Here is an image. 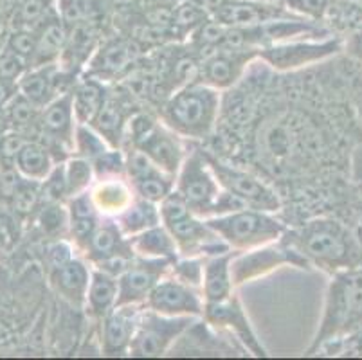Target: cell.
<instances>
[{"label":"cell","instance_id":"cell-1","mask_svg":"<svg viewBox=\"0 0 362 360\" xmlns=\"http://www.w3.org/2000/svg\"><path fill=\"white\" fill-rule=\"evenodd\" d=\"M283 238L307 257L312 267L328 274L362 265V240L351 227L335 218H312L301 229L287 231Z\"/></svg>","mask_w":362,"mask_h":360},{"label":"cell","instance_id":"cell-2","mask_svg":"<svg viewBox=\"0 0 362 360\" xmlns=\"http://www.w3.org/2000/svg\"><path fill=\"white\" fill-rule=\"evenodd\" d=\"M358 330H362V265L332 274L319 328L307 355H315L322 344Z\"/></svg>","mask_w":362,"mask_h":360},{"label":"cell","instance_id":"cell-3","mask_svg":"<svg viewBox=\"0 0 362 360\" xmlns=\"http://www.w3.org/2000/svg\"><path fill=\"white\" fill-rule=\"evenodd\" d=\"M222 92L202 81H192L175 91L160 107V121L189 141H204L218 123Z\"/></svg>","mask_w":362,"mask_h":360},{"label":"cell","instance_id":"cell-4","mask_svg":"<svg viewBox=\"0 0 362 360\" xmlns=\"http://www.w3.org/2000/svg\"><path fill=\"white\" fill-rule=\"evenodd\" d=\"M163 226L171 233L180 256L209 257L233 250L211 229L206 218L193 213L177 191L159 204Z\"/></svg>","mask_w":362,"mask_h":360},{"label":"cell","instance_id":"cell-5","mask_svg":"<svg viewBox=\"0 0 362 360\" xmlns=\"http://www.w3.org/2000/svg\"><path fill=\"white\" fill-rule=\"evenodd\" d=\"M206 220L235 252L279 242L288 231L287 226L276 218V213L251 207Z\"/></svg>","mask_w":362,"mask_h":360},{"label":"cell","instance_id":"cell-6","mask_svg":"<svg viewBox=\"0 0 362 360\" xmlns=\"http://www.w3.org/2000/svg\"><path fill=\"white\" fill-rule=\"evenodd\" d=\"M344 51V38H303L258 49V59L278 72H296L322 64Z\"/></svg>","mask_w":362,"mask_h":360},{"label":"cell","instance_id":"cell-7","mask_svg":"<svg viewBox=\"0 0 362 360\" xmlns=\"http://www.w3.org/2000/svg\"><path fill=\"white\" fill-rule=\"evenodd\" d=\"M175 191L187 207L202 218H211L215 204L222 193L204 151H189L175 177Z\"/></svg>","mask_w":362,"mask_h":360},{"label":"cell","instance_id":"cell-8","mask_svg":"<svg viewBox=\"0 0 362 360\" xmlns=\"http://www.w3.org/2000/svg\"><path fill=\"white\" fill-rule=\"evenodd\" d=\"M285 265L298 267V269H310V263L292 243L285 238L269 245L256 247V249L240 250L233 254L231 272L236 286L243 283H251L255 279L274 272Z\"/></svg>","mask_w":362,"mask_h":360},{"label":"cell","instance_id":"cell-9","mask_svg":"<svg viewBox=\"0 0 362 360\" xmlns=\"http://www.w3.org/2000/svg\"><path fill=\"white\" fill-rule=\"evenodd\" d=\"M195 321V317L163 315L144 306L137 332L132 339L128 356L151 359V356L166 355Z\"/></svg>","mask_w":362,"mask_h":360},{"label":"cell","instance_id":"cell-10","mask_svg":"<svg viewBox=\"0 0 362 360\" xmlns=\"http://www.w3.org/2000/svg\"><path fill=\"white\" fill-rule=\"evenodd\" d=\"M204 155L222 190L238 197L251 209L267 211V213H278L281 209V198L265 180L256 177L251 171L223 163L222 158L215 157L209 151H204Z\"/></svg>","mask_w":362,"mask_h":360},{"label":"cell","instance_id":"cell-11","mask_svg":"<svg viewBox=\"0 0 362 360\" xmlns=\"http://www.w3.org/2000/svg\"><path fill=\"white\" fill-rule=\"evenodd\" d=\"M78 121L72 105V91L56 95L51 103L45 105L38 117V141L52 151L54 158L62 163L74 153V134Z\"/></svg>","mask_w":362,"mask_h":360},{"label":"cell","instance_id":"cell-12","mask_svg":"<svg viewBox=\"0 0 362 360\" xmlns=\"http://www.w3.org/2000/svg\"><path fill=\"white\" fill-rule=\"evenodd\" d=\"M202 321L213 328L226 330L236 337V341L255 356H269L262 339L256 333L251 319L247 315L242 301L236 294L226 297L222 301L206 303Z\"/></svg>","mask_w":362,"mask_h":360},{"label":"cell","instance_id":"cell-13","mask_svg":"<svg viewBox=\"0 0 362 360\" xmlns=\"http://www.w3.org/2000/svg\"><path fill=\"white\" fill-rule=\"evenodd\" d=\"M148 310L170 317H195L202 319L204 315V296L199 289L186 285L175 276H164L156 289L151 290L144 301Z\"/></svg>","mask_w":362,"mask_h":360},{"label":"cell","instance_id":"cell-14","mask_svg":"<svg viewBox=\"0 0 362 360\" xmlns=\"http://www.w3.org/2000/svg\"><path fill=\"white\" fill-rule=\"evenodd\" d=\"M127 146H137L171 177H177L187 151L184 148L182 137L168 128L163 121H156L150 128L128 141Z\"/></svg>","mask_w":362,"mask_h":360},{"label":"cell","instance_id":"cell-15","mask_svg":"<svg viewBox=\"0 0 362 360\" xmlns=\"http://www.w3.org/2000/svg\"><path fill=\"white\" fill-rule=\"evenodd\" d=\"M141 47L132 38H112L103 42L85 65V76L96 78L108 83L121 76H127L139 62Z\"/></svg>","mask_w":362,"mask_h":360},{"label":"cell","instance_id":"cell-16","mask_svg":"<svg viewBox=\"0 0 362 360\" xmlns=\"http://www.w3.org/2000/svg\"><path fill=\"white\" fill-rule=\"evenodd\" d=\"M173 262L170 260H151V257L137 256L130 267L117 277L119 294L117 305H144L150 292L157 283L171 272Z\"/></svg>","mask_w":362,"mask_h":360},{"label":"cell","instance_id":"cell-17","mask_svg":"<svg viewBox=\"0 0 362 360\" xmlns=\"http://www.w3.org/2000/svg\"><path fill=\"white\" fill-rule=\"evenodd\" d=\"M258 59V49H218L200 59L199 81L227 91L242 79L247 67Z\"/></svg>","mask_w":362,"mask_h":360},{"label":"cell","instance_id":"cell-18","mask_svg":"<svg viewBox=\"0 0 362 360\" xmlns=\"http://www.w3.org/2000/svg\"><path fill=\"white\" fill-rule=\"evenodd\" d=\"M144 305L116 306L101 319V353L105 356H124L130 352Z\"/></svg>","mask_w":362,"mask_h":360},{"label":"cell","instance_id":"cell-19","mask_svg":"<svg viewBox=\"0 0 362 360\" xmlns=\"http://www.w3.org/2000/svg\"><path fill=\"white\" fill-rule=\"evenodd\" d=\"M90 276V262L83 256H74L64 265L49 270V283L62 301H65L76 310H83Z\"/></svg>","mask_w":362,"mask_h":360},{"label":"cell","instance_id":"cell-20","mask_svg":"<svg viewBox=\"0 0 362 360\" xmlns=\"http://www.w3.org/2000/svg\"><path fill=\"white\" fill-rule=\"evenodd\" d=\"M296 16L281 2H256V0H229L213 15L226 28H255L271 20Z\"/></svg>","mask_w":362,"mask_h":360},{"label":"cell","instance_id":"cell-21","mask_svg":"<svg viewBox=\"0 0 362 360\" xmlns=\"http://www.w3.org/2000/svg\"><path fill=\"white\" fill-rule=\"evenodd\" d=\"M88 193H90L92 202L103 218H116L137 197L127 175L96 178Z\"/></svg>","mask_w":362,"mask_h":360},{"label":"cell","instance_id":"cell-22","mask_svg":"<svg viewBox=\"0 0 362 360\" xmlns=\"http://www.w3.org/2000/svg\"><path fill=\"white\" fill-rule=\"evenodd\" d=\"M36 47L29 67L56 65L60 62L69 38V29L58 11L51 13L40 25L35 28Z\"/></svg>","mask_w":362,"mask_h":360},{"label":"cell","instance_id":"cell-23","mask_svg":"<svg viewBox=\"0 0 362 360\" xmlns=\"http://www.w3.org/2000/svg\"><path fill=\"white\" fill-rule=\"evenodd\" d=\"M128 252H134L130 240L121 233L119 226H117L114 218H103L98 229L90 236V240H88L81 256L87 257L90 265L94 267L107 262L110 257Z\"/></svg>","mask_w":362,"mask_h":360},{"label":"cell","instance_id":"cell-24","mask_svg":"<svg viewBox=\"0 0 362 360\" xmlns=\"http://www.w3.org/2000/svg\"><path fill=\"white\" fill-rule=\"evenodd\" d=\"M65 206H67L69 214V236H71V242L74 243L78 252H83L88 240L94 234V231L98 229L103 216L92 202L88 191L67 198Z\"/></svg>","mask_w":362,"mask_h":360},{"label":"cell","instance_id":"cell-25","mask_svg":"<svg viewBox=\"0 0 362 360\" xmlns=\"http://www.w3.org/2000/svg\"><path fill=\"white\" fill-rule=\"evenodd\" d=\"M16 88L38 108H44L45 105L51 103L56 95L65 94L60 87L58 64L44 65V67H29L16 81Z\"/></svg>","mask_w":362,"mask_h":360},{"label":"cell","instance_id":"cell-26","mask_svg":"<svg viewBox=\"0 0 362 360\" xmlns=\"http://www.w3.org/2000/svg\"><path fill=\"white\" fill-rule=\"evenodd\" d=\"M235 250L216 254V256L204 257V276H202V296L206 303L222 301L226 297L235 294L233 281L231 260Z\"/></svg>","mask_w":362,"mask_h":360},{"label":"cell","instance_id":"cell-27","mask_svg":"<svg viewBox=\"0 0 362 360\" xmlns=\"http://www.w3.org/2000/svg\"><path fill=\"white\" fill-rule=\"evenodd\" d=\"M134 114L136 112L128 110V103L124 101L123 94L117 95L110 92L101 110L98 112V115L90 123V127L100 132L110 146L123 148L128 119Z\"/></svg>","mask_w":362,"mask_h":360},{"label":"cell","instance_id":"cell-28","mask_svg":"<svg viewBox=\"0 0 362 360\" xmlns=\"http://www.w3.org/2000/svg\"><path fill=\"white\" fill-rule=\"evenodd\" d=\"M110 88L105 81L90 76L78 79L72 88V105H74V115L78 124H90L98 112L107 101Z\"/></svg>","mask_w":362,"mask_h":360},{"label":"cell","instance_id":"cell-29","mask_svg":"<svg viewBox=\"0 0 362 360\" xmlns=\"http://www.w3.org/2000/svg\"><path fill=\"white\" fill-rule=\"evenodd\" d=\"M117 294H119L117 277L92 267V276L90 283H88L83 310L92 319L101 321L108 312L116 308Z\"/></svg>","mask_w":362,"mask_h":360},{"label":"cell","instance_id":"cell-30","mask_svg":"<svg viewBox=\"0 0 362 360\" xmlns=\"http://www.w3.org/2000/svg\"><path fill=\"white\" fill-rule=\"evenodd\" d=\"M56 164H58V161L54 158L52 151L42 141L36 139V141H28L21 148V151L16 153L13 166L24 178L42 182L51 173Z\"/></svg>","mask_w":362,"mask_h":360},{"label":"cell","instance_id":"cell-31","mask_svg":"<svg viewBox=\"0 0 362 360\" xmlns=\"http://www.w3.org/2000/svg\"><path fill=\"white\" fill-rule=\"evenodd\" d=\"M128 240H130L134 252L141 257L175 262L177 257L180 256L175 240H173L171 233L163 223H159L156 227H150L144 233L136 234V236L128 238Z\"/></svg>","mask_w":362,"mask_h":360},{"label":"cell","instance_id":"cell-32","mask_svg":"<svg viewBox=\"0 0 362 360\" xmlns=\"http://www.w3.org/2000/svg\"><path fill=\"white\" fill-rule=\"evenodd\" d=\"M114 220H116L121 233L127 238L136 236V234L144 233L150 227H156L159 223H163L159 204L148 202V200H144L141 197L134 198V202L123 213L117 214Z\"/></svg>","mask_w":362,"mask_h":360},{"label":"cell","instance_id":"cell-33","mask_svg":"<svg viewBox=\"0 0 362 360\" xmlns=\"http://www.w3.org/2000/svg\"><path fill=\"white\" fill-rule=\"evenodd\" d=\"M209 18L211 15L193 0H180L179 4L171 8V29L175 36L182 40L197 31Z\"/></svg>","mask_w":362,"mask_h":360},{"label":"cell","instance_id":"cell-34","mask_svg":"<svg viewBox=\"0 0 362 360\" xmlns=\"http://www.w3.org/2000/svg\"><path fill=\"white\" fill-rule=\"evenodd\" d=\"M2 110H4L6 119H8L9 128L24 132L25 134V132L29 130H36L42 108L33 105L28 98H24V95L21 94V92H16Z\"/></svg>","mask_w":362,"mask_h":360},{"label":"cell","instance_id":"cell-35","mask_svg":"<svg viewBox=\"0 0 362 360\" xmlns=\"http://www.w3.org/2000/svg\"><path fill=\"white\" fill-rule=\"evenodd\" d=\"M65 168V180H67L69 198L74 194L85 193L92 187L96 180V171L88 158L80 157V155L72 153L64 161Z\"/></svg>","mask_w":362,"mask_h":360},{"label":"cell","instance_id":"cell-36","mask_svg":"<svg viewBox=\"0 0 362 360\" xmlns=\"http://www.w3.org/2000/svg\"><path fill=\"white\" fill-rule=\"evenodd\" d=\"M51 13H54L52 0H21L9 20L13 22V29H35Z\"/></svg>","mask_w":362,"mask_h":360},{"label":"cell","instance_id":"cell-37","mask_svg":"<svg viewBox=\"0 0 362 360\" xmlns=\"http://www.w3.org/2000/svg\"><path fill=\"white\" fill-rule=\"evenodd\" d=\"M132 187H134L137 197L144 198L148 202L160 204L168 194L175 191V177H171L164 171H157V173L150 175L143 180L134 182Z\"/></svg>","mask_w":362,"mask_h":360},{"label":"cell","instance_id":"cell-38","mask_svg":"<svg viewBox=\"0 0 362 360\" xmlns=\"http://www.w3.org/2000/svg\"><path fill=\"white\" fill-rule=\"evenodd\" d=\"M108 148L112 146L108 144L107 139H105L100 132L94 130L90 124H78V127H76L74 155L88 158L92 163L94 158H98L101 153H105Z\"/></svg>","mask_w":362,"mask_h":360},{"label":"cell","instance_id":"cell-39","mask_svg":"<svg viewBox=\"0 0 362 360\" xmlns=\"http://www.w3.org/2000/svg\"><path fill=\"white\" fill-rule=\"evenodd\" d=\"M281 4L299 18L327 24V20H330L335 0H281Z\"/></svg>","mask_w":362,"mask_h":360},{"label":"cell","instance_id":"cell-40","mask_svg":"<svg viewBox=\"0 0 362 360\" xmlns=\"http://www.w3.org/2000/svg\"><path fill=\"white\" fill-rule=\"evenodd\" d=\"M8 200L11 204L13 213L18 214V216H28L36 209L38 202L42 200L40 182L22 177L18 186L15 187V191H13Z\"/></svg>","mask_w":362,"mask_h":360},{"label":"cell","instance_id":"cell-41","mask_svg":"<svg viewBox=\"0 0 362 360\" xmlns=\"http://www.w3.org/2000/svg\"><path fill=\"white\" fill-rule=\"evenodd\" d=\"M38 223L47 234L69 233V214L64 202H44L38 213Z\"/></svg>","mask_w":362,"mask_h":360},{"label":"cell","instance_id":"cell-42","mask_svg":"<svg viewBox=\"0 0 362 360\" xmlns=\"http://www.w3.org/2000/svg\"><path fill=\"white\" fill-rule=\"evenodd\" d=\"M42 202H67L69 190L67 180H65L64 161L52 168L51 173L40 182Z\"/></svg>","mask_w":362,"mask_h":360},{"label":"cell","instance_id":"cell-43","mask_svg":"<svg viewBox=\"0 0 362 360\" xmlns=\"http://www.w3.org/2000/svg\"><path fill=\"white\" fill-rule=\"evenodd\" d=\"M6 49L15 52L18 58H22L28 65H31L33 54L36 47V33L35 29H13L6 40Z\"/></svg>","mask_w":362,"mask_h":360},{"label":"cell","instance_id":"cell-44","mask_svg":"<svg viewBox=\"0 0 362 360\" xmlns=\"http://www.w3.org/2000/svg\"><path fill=\"white\" fill-rule=\"evenodd\" d=\"M28 141L29 139H25L24 132L18 130L6 132L0 135V164H11L13 166L16 153Z\"/></svg>","mask_w":362,"mask_h":360},{"label":"cell","instance_id":"cell-45","mask_svg":"<svg viewBox=\"0 0 362 360\" xmlns=\"http://www.w3.org/2000/svg\"><path fill=\"white\" fill-rule=\"evenodd\" d=\"M29 69L24 59L18 58L15 52L9 49H0V78L9 79V81H18L21 76Z\"/></svg>","mask_w":362,"mask_h":360},{"label":"cell","instance_id":"cell-46","mask_svg":"<svg viewBox=\"0 0 362 360\" xmlns=\"http://www.w3.org/2000/svg\"><path fill=\"white\" fill-rule=\"evenodd\" d=\"M344 52H348L354 62L362 65V25L354 29L346 40H344Z\"/></svg>","mask_w":362,"mask_h":360},{"label":"cell","instance_id":"cell-47","mask_svg":"<svg viewBox=\"0 0 362 360\" xmlns=\"http://www.w3.org/2000/svg\"><path fill=\"white\" fill-rule=\"evenodd\" d=\"M11 220L4 214H0V247H9L15 240V231H13Z\"/></svg>","mask_w":362,"mask_h":360},{"label":"cell","instance_id":"cell-48","mask_svg":"<svg viewBox=\"0 0 362 360\" xmlns=\"http://www.w3.org/2000/svg\"><path fill=\"white\" fill-rule=\"evenodd\" d=\"M18 92L15 81H9V79L0 78V108H4L9 103V99Z\"/></svg>","mask_w":362,"mask_h":360},{"label":"cell","instance_id":"cell-49","mask_svg":"<svg viewBox=\"0 0 362 360\" xmlns=\"http://www.w3.org/2000/svg\"><path fill=\"white\" fill-rule=\"evenodd\" d=\"M18 4H21V0H0V20L11 18Z\"/></svg>","mask_w":362,"mask_h":360},{"label":"cell","instance_id":"cell-50","mask_svg":"<svg viewBox=\"0 0 362 360\" xmlns=\"http://www.w3.org/2000/svg\"><path fill=\"white\" fill-rule=\"evenodd\" d=\"M193 2H197L200 8H204L207 13H209V15L213 16L220 8H222L223 4H227L229 0H193Z\"/></svg>","mask_w":362,"mask_h":360},{"label":"cell","instance_id":"cell-51","mask_svg":"<svg viewBox=\"0 0 362 360\" xmlns=\"http://www.w3.org/2000/svg\"><path fill=\"white\" fill-rule=\"evenodd\" d=\"M180 0H144L148 8H173Z\"/></svg>","mask_w":362,"mask_h":360},{"label":"cell","instance_id":"cell-52","mask_svg":"<svg viewBox=\"0 0 362 360\" xmlns=\"http://www.w3.org/2000/svg\"><path fill=\"white\" fill-rule=\"evenodd\" d=\"M108 4L114 6L116 9H130L139 2V0H107Z\"/></svg>","mask_w":362,"mask_h":360},{"label":"cell","instance_id":"cell-53","mask_svg":"<svg viewBox=\"0 0 362 360\" xmlns=\"http://www.w3.org/2000/svg\"><path fill=\"white\" fill-rule=\"evenodd\" d=\"M339 2H344V4H350V6H355V8L362 9V0H339Z\"/></svg>","mask_w":362,"mask_h":360},{"label":"cell","instance_id":"cell-54","mask_svg":"<svg viewBox=\"0 0 362 360\" xmlns=\"http://www.w3.org/2000/svg\"><path fill=\"white\" fill-rule=\"evenodd\" d=\"M256 2H269V4H276V2H281V0H256Z\"/></svg>","mask_w":362,"mask_h":360}]
</instances>
